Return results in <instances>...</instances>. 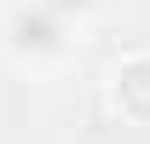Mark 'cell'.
Returning a JSON list of instances; mask_svg holds the SVG:
<instances>
[{
	"mask_svg": "<svg viewBox=\"0 0 150 144\" xmlns=\"http://www.w3.org/2000/svg\"><path fill=\"white\" fill-rule=\"evenodd\" d=\"M18 40L23 46H58V6H35V12H23L18 18Z\"/></svg>",
	"mask_w": 150,
	"mask_h": 144,
	"instance_id": "1",
	"label": "cell"
}]
</instances>
